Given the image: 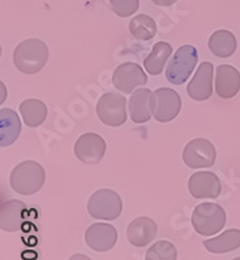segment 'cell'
Listing matches in <instances>:
<instances>
[{
  "instance_id": "7402d4cb",
  "label": "cell",
  "mask_w": 240,
  "mask_h": 260,
  "mask_svg": "<svg viewBox=\"0 0 240 260\" xmlns=\"http://www.w3.org/2000/svg\"><path fill=\"white\" fill-rule=\"evenodd\" d=\"M22 120L29 127H37L45 122L47 117V107L38 99H26L20 106Z\"/></svg>"
},
{
  "instance_id": "2e32d148",
  "label": "cell",
  "mask_w": 240,
  "mask_h": 260,
  "mask_svg": "<svg viewBox=\"0 0 240 260\" xmlns=\"http://www.w3.org/2000/svg\"><path fill=\"white\" fill-rule=\"evenodd\" d=\"M157 236V224L150 217H137L127 228V238L135 247L150 245Z\"/></svg>"
},
{
  "instance_id": "8fae6325",
  "label": "cell",
  "mask_w": 240,
  "mask_h": 260,
  "mask_svg": "<svg viewBox=\"0 0 240 260\" xmlns=\"http://www.w3.org/2000/svg\"><path fill=\"white\" fill-rule=\"evenodd\" d=\"M188 189L193 198L216 199L221 195L220 178L213 172H196L188 181Z\"/></svg>"
},
{
  "instance_id": "cb8c5ba5",
  "label": "cell",
  "mask_w": 240,
  "mask_h": 260,
  "mask_svg": "<svg viewBox=\"0 0 240 260\" xmlns=\"http://www.w3.org/2000/svg\"><path fill=\"white\" fill-rule=\"evenodd\" d=\"M175 246L169 241H158L146 251L145 260H176Z\"/></svg>"
},
{
  "instance_id": "603a6c76",
  "label": "cell",
  "mask_w": 240,
  "mask_h": 260,
  "mask_svg": "<svg viewBox=\"0 0 240 260\" xmlns=\"http://www.w3.org/2000/svg\"><path fill=\"white\" fill-rule=\"evenodd\" d=\"M129 32L139 41H150L157 32V24L148 15L135 16L129 22Z\"/></svg>"
},
{
  "instance_id": "ac0fdd59",
  "label": "cell",
  "mask_w": 240,
  "mask_h": 260,
  "mask_svg": "<svg viewBox=\"0 0 240 260\" xmlns=\"http://www.w3.org/2000/svg\"><path fill=\"white\" fill-rule=\"evenodd\" d=\"M21 132V122L17 113L9 108L0 110V146L7 147L16 142Z\"/></svg>"
},
{
  "instance_id": "7a4b0ae2",
  "label": "cell",
  "mask_w": 240,
  "mask_h": 260,
  "mask_svg": "<svg viewBox=\"0 0 240 260\" xmlns=\"http://www.w3.org/2000/svg\"><path fill=\"white\" fill-rule=\"evenodd\" d=\"M46 181L43 167L37 161L26 160L20 162L11 172L9 182L16 192L21 195H33L42 189Z\"/></svg>"
},
{
  "instance_id": "5bb4252c",
  "label": "cell",
  "mask_w": 240,
  "mask_h": 260,
  "mask_svg": "<svg viewBox=\"0 0 240 260\" xmlns=\"http://www.w3.org/2000/svg\"><path fill=\"white\" fill-rule=\"evenodd\" d=\"M28 208L24 202L12 199L2 203L0 207V228L4 232L20 231L26 220Z\"/></svg>"
},
{
  "instance_id": "8992f818",
  "label": "cell",
  "mask_w": 240,
  "mask_h": 260,
  "mask_svg": "<svg viewBox=\"0 0 240 260\" xmlns=\"http://www.w3.org/2000/svg\"><path fill=\"white\" fill-rule=\"evenodd\" d=\"M127 98L118 92H106L97 103V115L104 125L120 126L127 121Z\"/></svg>"
},
{
  "instance_id": "44dd1931",
  "label": "cell",
  "mask_w": 240,
  "mask_h": 260,
  "mask_svg": "<svg viewBox=\"0 0 240 260\" xmlns=\"http://www.w3.org/2000/svg\"><path fill=\"white\" fill-rule=\"evenodd\" d=\"M172 47L167 42H158L155 43L151 52L144 60V68L151 76H158L162 73L166 61L171 56Z\"/></svg>"
},
{
  "instance_id": "484cf974",
  "label": "cell",
  "mask_w": 240,
  "mask_h": 260,
  "mask_svg": "<svg viewBox=\"0 0 240 260\" xmlns=\"http://www.w3.org/2000/svg\"><path fill=\"white\" fill-rule=\"evenodd\" d=\"M155 6H159V7H170L172 4L178 2V0H151Z\"/></svg>"
},
{
  "instance_id": "4fadbf2b",
  "label": "cell",
  "mask_w": 240,
  "mask_h": 260,
  "mask_svg": "<svg viewBox=\"0 0 240 260\" xmlns=\"http://www.w3.org/2000/svg\"><path fill=\"white\" fill-rule=\"evenodd\" d=\"M213 64L209 61L202 62L196 74L187 86V92L193 101H208L213 94Z\"/></svg>"
},
{
  "instance_id": "83f0119b",
  "label": "cell",
  "mask_w": 240,
  "mask_h": 260,
  "mask_svg": "<svg viewBox=\"0 0 240 260\" xmlns=\"http://www.w3.org/2000/svg\"><path fill=\"white\" fill-rule=\"evenodd\" d=\"M232 260H240V256L239 257H235V259H232Z\"/></svg>"
},
{
  "instance_id": "5b68a950",
  "label": "cell",
  "mask_w": 240,
  "mask_h": 260,
  "mask_svg": "<svg viewBox=\"0 0 240 260\" xmlns=\"http://www.w3.org/2000/svg\"><path fill=\"white\" fill-rule=\"evenodd\" d=\"M123 210V202L120 195L110 189H99L89 198L88 212L92 217L98 220L118 219Z\"/></svg>"
},
{
  "instance_id": "d6986e66",
  "label": "cell",
  "mask_w": 240,
  "mask_h": 260,
  "mask_svg": "<svg viewBox=\"0 0 240 260\" xmlns=\"http://www.w3.org/2000/svg\"><path fill=\"white\" fill-rule=\"evenodd\" d=\"M204 247L211 254H226L240 247V231L228 229L218 237L204 241Z\"/></svg>"
},
{
  "instance_id": "9a60e30c",
  "label": "cell",
  "mask_w": 240,
  "mask_h": 260,
  "mask_svg": "<svg viewBox=\"0 0 240 260\" xmlns=\"http://www.w3.org/2000/svg\"><path fill=\"white\" fill-rule=\"evenodd\" d=\"M240 90V73L231 65L217 67L216 92L222 99H231Z\"/></svg>"
},
{
  "instance_id": "d4e9b609",
  "label": "cell",
  "mask_w": 240,
  "mask_h": 260,
  "mask_svg": "<svg viewBox=\"0 0 240 260\" xmlns=\"http://www.w3.org/2000/svg\"><path fill=\"white\" fill-rule=\"evenodd\" d=\"M139 0H110V8L119 17H128L137 12Z\"/></svg>"
},
{
  "instance_id": "4316f807",
  "label": "cell",
  "mask_w": 240,
  "mask_h": 260,
  "mask_svg": "<svg viewBox=\"0 0 240 260\" xmlns=\"http://www.w3.org/2000/svg\"><path fill=\"white\" fill-rule=\"evenodd\" d=\"M68 260H92L89 256H86V255L83 254H74L69 257Z\"/></svg>"
},
{
  "instance_id": "3957f363",
  "label": "cell",
  "mask_w": 240,
  "mask_h": 260,
  "mask_svg": "<svg viewBox=\"0 0 240 260\" xmlns=\"http://www.w3.org/2000/svg\"><path fill=\"white\" fill-rule=\"evenodd\" d=\"M193 229L201 236H213L226 225V212L220 204L201 203L193 210Z\"/></svg>"
},
{
  "instance_id": "52a82bcc",
  "label": "cell",
  "mask_w": 240,
  "mask_h": 260,
  "mask_svg": "<svg viewBox=\"0 0 240 260\" xmlns=\"http://www.w3.org/2000/svg\"><path fill=\"white\" fill-rule=\"evenodd\" d=\"M181 110L180 95L172 89L162 87L153 92L151 111L153 116L159 122H170L179 115Z\"/></svg>"
},
{
  "instance_id": "ba28073f",
  "label": "cell",
  "mask_w": 240,
  "mask_h": 260,
  "mask_svg": "<svg viewBox=\"0 0 240 260\" xmlns=\"http://www.w3.org/2000/svg\"><path fill=\"white\" fill-rule=\"evenodd\" d=\"M217 159V151L213 143L205 138L190 141L183 151V161L191 169L209 168Z\"/></svg>"
},
{
  "instance_id": "9c48e42d",
  "label": "cell",
  "mask_w": 240,
  "mask_h": 260,
  "mask_svg": "<svg viewBox=\"0 0 240 260\" xmlns=\"http://www.w3.org/2000/svg\"><path fill=\"white\" fill-rule=\"evenodd\" d=\"M148 82L144 69L136 62H123L114 71L113 83L115 89L124 94H130L136 87Z\"/></svg>"
},
{
  "instance_id": "e0dca14e",
  "label": "cell",
  "mask_w": 240,
  "mask_h": 260,
  "mask_svg": "<svg viewBox=\"0 0 240 260\" xmlns=\"http://www.w3.org/2000/svg\"><path fill=\"white\" fill-rule=\"evenodd\" d=\"M151 98L153 92L148 89H137L129 99V115L130 120L136 124H145L150 120Z\"/></svg>"
},
{
  "instance_id": "6da1fadb",
  "label": "cell",
  "mask_w": 240,
  "mask_h": 260,
  "mask_svg": "<svg viewBox=\"0 0 240 260\" xmlns=\"http://www.w3.org/2000/svg\"><path fill=\"white\" fill-rule=\"evenodd\" d=\"M48 60V47L39 39L21 42L13 52V64L25 74H36L45 68Z\"/></svg>"
},
{
  "instance_id": "7c38bea8",
  "label": "cell",
  "mask_w": 240,
  "mask_h": 260,
  "mask_svg": "<svg viewBox=\"0 0 240 260\" xmlns=\"http://www.w3.org/2000/svg\"><path fill=\"white\" fill-rule=\"evenodd\" d=\"M118 232L111 224L95 222L90 225L85 232V242L92 250L98 252H106L116 245Z\"/></svg>"
},
{
  "instance_id": "277c9868",
  "label": "cell",
  "mask_w": 240,
  "mask_h": 260,
  "mask_svg": "<svg viewBox=\"0 0 240 260\" xmlns=\"http://www.w3.org/2000/svg\"><path fill=\"white\" fill-rule=\"evenodd\" d=\"M199 61L196 47L184 45L174 53L166 68V78L172 85H181L191 77L193 69Z\"/></svg>"
},
{
  "instance_id": "ffe728a7",
  "label": "cell",
  "mask_w": 240,
  "mask_h": 260,
  "mask_svg": "<svg viewBox=\"0 0 240 260\" xmlns=\"http://www.w3.org/2000/svg\"><path fill=\"white\" fill-rule=\"evenodd\" d=\"M236 47V38L228 30H217L209 39V50L214 56L221 59H226L234 55Z\"/></svg>"
},
{
  "instance_id": "30bf717a",
  "label": "cell",
  "mask_w": 240,
  "mask_h": 260,
  "mask_svg": "<svg viewBox=\"0 0 240 260\" xmlns=\"http://www.w3.org/2000/svg\"><path fill=\"white\" fill-rule=\"evenodd\" d=\"M106 152V142L99 134L85 133L74 143V155L84 164H97Z\"/></svg>"
}]
</instances>
